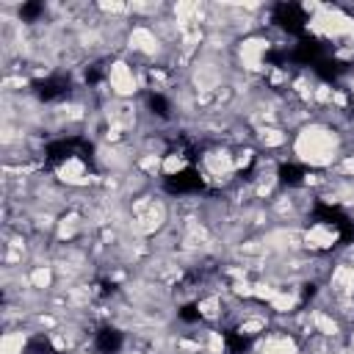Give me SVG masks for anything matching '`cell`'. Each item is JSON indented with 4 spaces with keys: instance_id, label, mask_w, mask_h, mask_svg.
Returning a JSON list of instances; mask_svg holds the SVG:
<instances>
[{
    "instance_id": "2",
    "label": "cell",
    "mask_w": 354,
    "mask_h": 354,
    "mask_svg": "<svg viewBox=\"0 0 354 354\" xmlns=\"http://www.w3.org/2000/svg\"><path fill=\"white\" fill-rule=\"evenodd\" d=\"M271 50V39L268 36H243L238 44H235V64L243 75H260V72H268L266 66V53Z\"/></svg>"
},
{
    "instance_id": "8",
    "label": "cell",
    "mask_w": 354,
    "mask_h": 354,
    "mask_svg": "<svg viewBox=\"0 0 354 354\" xmlns=\"http://www.w3.org/2000/svg\"><path fill=\"white\" fill-rule=\"evenodd\" d=\"M257 354H301L290 332H271L257 343Z\"/></svg>"
},
{
    "instance_id": "19",
    "label": "cell",
    "mask_w": 354,
    "mask_h": 354,
    "mask_svg": "<svg viewBox=\"0 0 354 354\" xmlns=\"http://www.w3.org/2000/svg\"><path fill=\"white\" fill-rule=\"evenodd\" d=\"M252 160H254V149H252V147H246V149H238V152H235V171L246 169Z\"/></svg>"
},
{
    "instance_id": "15",
    "label": "cell",
    "mask_w": 354,
    "mask_h": 354,
    "mask_svg": "<svg viewBox=\"0 0 354 354\" xmlns=\"http://www.w3.org/2000/svg\"><path fill=\"white\" fill-rule=\"evenodd\" d=\"M266 326H268L266 315H243V318L238 321V335H241V337H254V335L266 332Z\"/></svg>"
},
{
    "instance_id": "5",
    "label": "cell",
    "mask_w": 354,
    "mask_h": 354,
    "mask_svg": "<svg viewBox=\"0 0 354 354\" xmlns=\"http://www.w3.org/2000/svg\"><path fill=\"white\" fill-rule=\"evenodd\" d=\"M202 166H205V180L216 177L218 183H224L235 174V155L227 147H218V149H210L202 158Z\"/></svg>"
},
{
    "instance_id": "12",
    "label": "cell",
    "mask_w": 354,
    "mask_h": 354,
    "mask_svg": "<svg viewBox=\"0 0 354 354\" xmlns=\"http://www.w3.org/2000/svg\"><path fill=\"white\" fill-rule=\"evenodd\" d=\"M257 141L266 149H277V147L288 144V133L282 127H277V124H263V127H257Z\"/></svg>"
},
{
    "instance_id": "4",
    "label": "cell",
    "mask_w": 354,
    "mask_h": 354,
    "mask_svg": "<svg viewBox=\"0 0 354 354\" xmlns=\"http://www.w3.org/2000/svg\"><path fill=\"white\" fill-rule=\"evenodd\" d=\"M124 41H127V50H133V53H138L144 58H155L163 50V41L152 30V25H133L124 33Z\"/></svg>"
},
{
    "instance_id": "16",
    "label": "cell",
    "mask_w": 354,
    "mask_h": 354,
    "mask_svg": "<svg viewBox=\"0 0 354 354\" xmlns=\"http://www.w3.org/2000/svg\"><path fill=\"white\" fill-rule=\"evenodd\" d=\"M25 343H28V335L25 332H6L3 340H0V351L3 354H22L25 351Z\"/></svg>"
},
{
    "instance_id": "20",
    "label": "cell",
    "mask_w": 354,
    "mask_h": 354,
    "mask_svg": "<svg viewBox=\"0 0 354 354\" xmlns=\"http://www.w3.org/2000/svg\"><path fill=\"white\" fill-rule=\"evenodd\" d=\"M337 171L343 177H354V155H343L340 163H337Z\"/></svg>"
},
{
    "instance_id": "17",
    "label": "cell",
    "mask_w": 354,
    "mask_h": 354,
    "mask_svg": "<svg viewBox=\"0 0 354 354\" xmlns=\"http://www.w3.org/2000/svg\"><path fill=\"white\" fill-rule=\"evenodd\" d=\"M185 166H188V160H185V155H180V152H169V155H163V174H166V177L185 171Z\"/></svg>"
},
{
    "instance_id": "18",
    "label": "cell",
    "mask_w": 354,
    "mask_h": 354,
    "mask_svg": "<svg viewBox=\"0 0 354 354\" xmlns=\"http://www.w3.org/2000/svg\"><path fill=\"white\" fill-rule=\"evenodd\" d=\"M205 351L207 354H221L224 351V337H221V332H207V343H205Z\"/></svg>"
},
{
    "instance_id": "6",
    "label": "cell",
    "mask_w": 354,
    "mask_h": 354,
    "mask_svg": "<svg viewBox=\"0 0 354 354\" xmlns=\"http://www.w3.org/2000/svg\"><path fill=\"white\" fill-rule=\"evenodd\" d=\"M55 177H58V183H64V185H72V188H83V185H88V183H91L86 163H83L80 158H75V155L58 163V169H55Z\"/></svg>"
},
{
    "instance_id": "3",
    "label": "cell",
    "mask_w": 354,
    "mask_h": 354,
    "mask_svg": "<svg viewBox=\"0 0 354 354\" xmlns=\"http://www.w3.org/2000/svg\"><path fill=\"white\" fill-rule=\"evenodd\" d=\"M108 86H111V91H113L116 100H130L138 91L136 69L124 58H113L108 64Z\"/></svg>"
},
{
    "instance_id": "14",
    "label": "cell",
    "mask_w": 354,
    "mask_h": 354,
    "mask_svg": "<svg viewBox=\"0 0 354 354\" xmlns=\"http://www.w3.org/2000/svg\"><path fill=\"white\" fill-rule=\"evenodd\" d=\"M221 310H224V301H221V296L218 293H207V296H202L199 301H196V313L202 315V318H218L221 315Z\"/></svg>"
},
{
    "instance_id": "10",
    "label": "cell",
    "mask_w": 354,
    "mask_h": 354,
    "mask_svg": "<svg viewBox=\"0 0 354 354\" xmlns=\"http://www.w3.org/2000/svg\"><path fill=\"white\" fill-rule=\"evenodd\" d=\"M80 230H83V213H80V210H66L64 216H58L55 238L64 243V241H72Z\"/></svg>"
},
{
    "instance_id": "7",
    "label": "cell",
    "mask_w": 354,
    "mask_h": 354,
    "mask_svg": "<svg viewBox=\"0 0 354 354\" xmlns=\"http://www.w3.org/2000/svg\"><path fill=\"white\" fill-rule=\"evenodd\" d=\"M301 241H304V249L324 252V249H332L337 243V230L329 224H313L310 230L301 232Z\"/></svg>"
},
{
    "instance_id": "9",
    "label": "cell",
    "mask_w": 354,
    "mask_h": 354,
    "mask_svg": "<svg viewBox=\"0 0 354 354\" xmlns=\"http://www.w3.org/2000/svg\"><path fill=\"white\" fill-rule=\"evenodd\" d=\"M329 288H332L335 296H348V299H354V268H351L346 260H340V263L332 268V274H329Z\"/></svg>"
},
{
    "instance_id": "13",
    "label": "cell",
    "mask_w": 354,
    "mask_h": 354,
    "mask_svg": "<svg viewBox=\"0 0 354 354\" xmlns=\"http://www.w3.org/2000/svg\"><path fill=\"white\" fill-rule=\"evenodd\" d=\"M296 304H299V290H296V288L279 290V293L268 301V307H271L277 315H290V313L296 310Z\"/></svg>"
},
{
    "instance_id": "1",
    "label": "cell",
    "mask_w": 354,
    "mask_h": 354,
    "mask_svg": "<svg viewBox=\"0 0 354 354\" xmlns=\"http://www.w3.org/2000/svg\"><path fill=\"white\" fill-rule=\"evenodd\" d=\"M293 155L301 163L315 166V169L335 166V160L343 158L340 155V133L321 122L301 124V130L293 138Z\"/></svg>"
},
{
    "instance_id": "11",
    "label": "cell",
    "mask_w": 354,
    "mask_h": 354,
    "mask_svg": "<svg viewBox=\"0 0 354 354\" xmlns=\"http://www.w3.org/2000/svg\"><path fill=\"white\" fill-rule=\"evenodd\" d=\"M313 326H315V332L321 337H332L335 340L340 335V321L326 310H313Z\"/></svg>"
}]
</instances>
